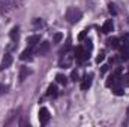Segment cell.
<instances>
[{
	"mask_svg": "<svg viewBox=\"0 0 129 127\" xmlns=\"http://www.w3.org/2000/svg\"><path fill=\"white\" fill-rule=\"evenodd\" d=\"M81 17H83V12H81L78 8H75V6H69V8L66 9V12H64V18H66L68 23H71V24H77V23L81 20Z\"/></svg>",
	"mask_w": 129,
	"mask_h": 127,
	"instance_id": "1",
	"label": "cell"
},
{
	"mask_svg": "<svg viewBox=\"0 0 129 127\" xmlns=\"http://www.w3.org/2000/svg\"><path fill=\"white\" fill-rule=\"evenodd\" d=\"M17 2L15 0H0V14H9L12 9H15Z\"/></svg>",
	"mask_w": 129,
	"mask_h": 127,
	"instance_id": "2",
	"label": "cell"
},
{
	"mask_svg": "<svg viewBox=\"0 0 129 127\" xmlns=\"http://www.w3.org/2000/svg\"><path fill=\"white\" fill-rule=\"evenodd\" d=\"M75 58H77V61H78V63L86 61V60L89 58V51H87V49H84L83 46H78V48L75 49Z\"/></svg>",
	"mask_w": 129,
	"mask_h": 127,
	"instance_id": "3",
	"label": "cell"
},
{
	"mask_svg": "<svg viewBox=\"0 0 129 127\" xmlns=\"http://www.w3.org/2000/svg\"><path fill=\"white\" fill-rule=\"evenodd\" d=\"M119 79H122V78H120V70H116L114 73H111V75L107 78V82H105V85H107V87L117 85V84H119Z\"/></svg>",
	"mask_w": 129,
	"mask_h": 127,
	"instance_id": "4",
	"label": "cell"
},
{
	"mask_svg": "<svg viewBox=\"0 0 129 127\" xmlns=\"http://www.w3.org/2000/svg\"><path fill=\"white\" fill-rule=\"evenodd\" d=\"M50 118H51L50 111H48L47 108H41V109H39V123H41L42 126H45V124L50 121Z\"/></svg>",
	"mask_w": 129,
	"mask_h": 127,
	"instance_id": "5",
	"label": "cell"
},
{
	"mask_svg": "<svg viewBox=\"0 0 129 127\" xmlns=\"http://www.w3.org/2000/svg\"><path fill=\"white\" fill-rule=\"evenodd\" d=\"M72 60H74V55L72 54H64L63 57H62V60H60V67H71V64H72Z\"/></svg>",
	"mask_w": 129,
	"mask_h": 127,
	"instance_id": "6",
	"label": "cell"
},
{
	"mask_svg": "<svg viewBox=\"0 0 129 127\" xmlns=\"http://www.w3.org/2000/svg\"><path fill=\"white\" fill-rule=\"evenodd\" d=\"M92 81H93V75H86L81 81V90H89L92 87Z\"/></svg>",
	"mask_w": 129,
	"mask_h": 127,
	"instance_id": "7",
	"label": "cell"
},
{
	"mask_svg": "<svg viewBox=\"0 0 129 127\" xmlns=\"http://www.w3.org/2000/svg\"><path fill=\"white\" fill-rule=\"evenodd\" d=\"M50 48H51L50 42L44 40V42L39 45V48H38V54H39V55H47V54H48V51H50Z\"/></svg>",
	"mask_w": 129,
	"mask_h": 127,
	"instance_id": "8",
	"label": "cell"
},
{
	"mask_svg": "<svg viewBox=\"0 0 129 127\" xmlns=\"http://www.w3.org/2000/svg\"><path fill=\"white\" fill-rule=\"evenodd\" d=\"M113 30H114V23H113V20H107V21L104 23L101 32L104 33V34H108V33H111Z\"/></svg>",
	"mask_w": 129,
	"mask_h": 127,
	"instance_id": "9",
	"label": "cell"
},
{
	"mask_svg": "<svg viewBox=\"0 0 129 127\" xmlns=\"http://www.w3.org/2000/svg\"><path fill=\"white\" fill-rule=\"evenodd\" d=\"M11 64H12V55H11V54H5V57H3V60H2V64H0V70L8 69Z\"/></svg>",
	"mask_w": 129,
	"mask_h": 127,
	"instance_id": "10",
	"label": "cell"
},
{
	"mask_svg": "<svg viewBox=\"0 0 129 127\" xmlns=\"http://www.w3.org/2000/svg\"><path fill=\"white\" fill-rule=\"evenodd\" d=\"M32 48H33V46H27V48H26V49L21 52V55H20V60H23V61H26V60H32V54H33Z\"/></svg>",
	"mask_w": 129,
	"mask_h": 127,
	"instance_id": "11",
	"label": "cell"
},
{
	"mask_svg": "<svg viewBox=\"0 0 129 127\" xmlns=\"http://www.w3.org/2000/svg\"><path fill=\"white\" fill-rule=\"evenodd\" d=\"M120 60H129V42H125L120 52Z\"/></svg>",
	"mask_w": 129,
	"mask_h": 127,
	"instance_id": "12",
	"label": "cell"
},
{
	"mask_svg": "<svg viewBox=\"0 0 129 127\" xmlns=\"http://www.w3.org/2000/svg\"><path fill=\"white\" fill-rule=\"evenodd\" d=\"M39 42H41V36H39V34H32V36L27 37V43H29V46H35V45L39 43Z\"/></svg>",
	"mask_w": 129,
	"mask_h": 127,
	"instance_id": "13",
	"label": "cell"
},
{
	"mask_svg": "<svg viewBox=\"0 0 129 127\" xmlns=\"http://www.w3.org/2000/svg\"><path fill=\"white\" fill-rule=\"evenodd\" d=\"M9 36H11L12 42H18V39H20V30H18V27H14L9 32Z\"/></svg>",
	"mask_w": 129,
	"mask_h": 127,
	"instance_id": "14",
	"label": "cell"
},
{
	"mask_svg": "<svg viewBox=\"0 0 129 127\" xmlns=\"http://www.w3.org/2000/svg\"><path fill=\"white\" fill-rule=\"evenodd\" d=\"M29 75H30V70H29V67H24V66H23V67H21V70H20V81L23 82V81H24V79H26Z\"/></svg>",
	"mask_w": 129,
	"mask_h": 127,
	"instance_id": "15",
	"label": "cell"
},
{
	"mask_svg": "<svg viewBox=\"0 0 129 127\" xmlns=\"http://www.w3.org/2000/svg\"><path fill=\"white\" fill-rule=\"evenodd\" d=\"M108 45H110L113 49H116V48H119V46H120V39H119V37H113V39H110V40H108Z\"/></svg>",
	"mask_w": 129,
	"mask_h": 127,
	"instance_id": "16",
	"label": "cell"
},
{
	"mask_svg": "<svg viewBox=\"0 0 129 127\" xmlns=\"http://www.w3.org/2000/svg\"><path fill=\"white\" fill-rule=\"evenodd\" d=\"M47 94H48V96H53V97H56V96L59 94V90H57V87H56L54 84H51V85L48 87V90H47Z\"/></svg>",
	"mask_w": 129,
	"mask_h": 127,
	"instance_id": "17",
	"label": "cell"
},
{
	"mask_svg": "<svg viewBox=\"0 0 129 127\" xmlns=\"http://www.w3.org/2000/svg\"><path fill=\"white\" fill-rule=\"evenodd\" d=\"M56 81H57L59 84H62V85H66V84H68V78H66L64 75H62V73H57V75H56Z\"/></svg>",
	"mask_w": 129,
	"mask_h": 127,
	"instance_id": "18",
	"label": "cell"
},
{
	"mask_svg": "<svg viewBox=\"0 0 129 127\" xmlns=\"http://www.w3.org/2000/svg\"><path fill=\"white\" fill-rule=\"evenodd\" d=\"M113 94H116V96H123V94H125V91H123V88H122V87L113 85Z\"/></svg>",
	"mask_w": 129,
	"mask_h": 127,
	"instance_id": "19",
	"label": "cell"
},
{
	"mask_svg": "<svg viewBox=\"0 0 129 127\" xmlns=\"http://www.w3.org/2000/svg\"><path fill=\"white\" fill-rule=\"evenodd\" d=\"M33 26H35V27H44L45 23H44L41 18H35V20H33Z\"/></svg>",
	"mask_w": 129,
	"mask_h": 127,
	"instance_id": "20",
	"label": "cell"
},
{
	"mask_svg": "<svg viewBox=\"0 0 129 127\" xmlns=\"http://www.w3.org/2000/svg\"><path fill=\"white\" fill-rule=\"evenodd\" d=\"M62 39H63V34H62V33H56L54 37H53V43H60Z\"/></svg>",
	"mask_w": 129,
	"mask_h": 127,
	"instance_id": "21",
	"label": "cell"
},
{
	"mask_svg": "<svg viewBox=\"0 0 129 127\" xmlns=\"http://www.w3.org/2000/svg\"><path fill=\"white\" fill-rule=\"evenodd\" d=\"M104 60H105V51H101L96 57V63H101V61H104Z\"/></svg>",
	"mask_w": 129,
	"mask_h": 127,
	"instance_id": "22",
	"label": "cell"
},
{
	"mask_svg": "<svg viewBox=\"0 0 129 127\" xmlns=\"http://www.w3.org/2000/svg\"><path fill=\"white\" fill-rule=\"evenodd\" d=\"M108 11H110V14H113V15H116V14H117V11H116V5H113V3H110V5H108Z\"/></svg>",
	"mask_w": 129,
	"mask_h": 127,
	"instance_id": "23",
	"label": "cell"
},
{
	"mask_svg": "<svg viewBox=\"0 0 129 127\" xmlns=\"http://www.w3.org/2000/svg\"><path fill=\"white\" fill-rule=\"evenodd\" d=\"M78 78H80V75H78V72H77V70H72V73H71V79L77 82V81H78Z\"/></svg>",
	"mask_w": 129,
	"mask_h": 127,
	"instance_id": "24",
	"label": "cell"
},
{
	"mask_svg": "<svg viewBox=\"0 0 129 127\" xmlns=\"http://www.w3.org/2000/svg\"><path fill=\"white\" fill-rule=\"evenodd\" d=\"M122 82H123V85H125V87H129V73H128V75H125V76L122 78Z\"/></svg>",
	"mask_w": 129,
	"mask_h": 127,
	"instance_id": "25",
	"label": "cell"
},
{
	"mask_svg": "<svg viewBox=\"0 0 129 127\" xmlns=\"http://www.w3.org/2000/svg\"><path fill=\"white\" fill-rule=\"evenodd\" d=\"M5 93H8V87L6 85H0V96H3Z\"/></svg>",
	"mask_w": 129,
	"mask_h": 127,
	"instance_id": "26",
	"label": "cell"
},
{
	"mask_svg": "<svg viewBox=\"0 0 129 127\" xmlns=\"http://www.w3.org/2000/svg\"><path fill=\"white\" fill-rule=\"evenodd\" d=\"M86 36H87V32H86V30H83V32L80 33L78 39H80V40H84V39H86Z\"/></svg>",
	"mask_w": 129,
	"mask_h": 127,
	"instance_id": "27",
	"label": "cell"
},
{
	"mask_svg": "<svg viewBox=\"0 0 129 127\" xmlns=\"http://www.w3.org/2000/svg\"><path fill=\"white\" fill-rule=\"evenodd\" d=\"M107 70H108V66H107V64H104V66L101 67V73H105Z\"/></svg>",
	"mask_w": 129,
	"mask_h": 127,
	"instance_id": "28",
	"label": "cell"
},
{
	"mask_svg": "<svg viewBox=\"0 0 129 127\" xmlns=\"http://www.w3.org/2000/svg\"><path fill=\"white\" fill-rule=\"evenodd\" d=\"M128 115H129V108H128Z\"/></svg>",
	"mask_w": 129,
	"mask_h": 127,
	"instance_id": "29",
	"label": "cell"
}]
</instances>
